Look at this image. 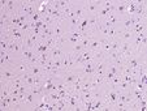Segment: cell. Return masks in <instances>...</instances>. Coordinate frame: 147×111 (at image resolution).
<instances>
[{
    "label": "cell",
    "mask_w": 147,
    "mask_h": 111,
    "mask_svg": "<svg viewBox=\"0 0 147 111\" xmlns=\"http://www.w3.org/2000/svg\"><path fill=\"white\" fill-rule=\"evenodd\" d=\"M16 76H18L16 73L13 67L11 65H4V67H0V80L1 81H5V82H11Z\"/></svg>",
    "instance_id": "obj_1"
},
{
    "label": "cell",
    "mask_w": 147,
    "mask_h": 111,
    "mask_svg": "<svg viewBox=\"0 0 147 111\" xmlns=\"http://www.w3.org/2000/svg\"><path fill=\"white\" fill-rule=\"evenodd\" d=\"M130 0H116V7H115V13L119 17L124 18L128 16V8Z\"/></svg>",
    "instance_id": "obj_2"
},
{
    "label": "cell",
    "mask_w": 147,
    "mask_h": 111,
    "mask_svg": "<svg viewBox=\"0 0 147 111\" xmlns=\"http://www.w3.org/2000/svg\"><path fill=\"white\" fill-rule=\"evenodd\" d=\"M102 7V0H85V8L87 14H96Z\"/></svg>",
    "instance_id": "obj_3"
},
{
    "label": "cell",
    "mask_w": 147,
    "mask_h": 111,
    "mask_svg": "<svg viewBox=\"0 0 147 111\" xmlns=\"http://www.w3.org/2000/svg\"><path fill=\"white\" fill-rule=\"evenodd\" d=\"M73 13L77 18H82L83 16H86V8H85V0H74L73 4Z\"/></svg>",
    "instance_id": "obj_4"
},
{
    "label": "cell",
    "mask_w": 147,
    "mask_h": 111,
    "mask_svg": "<svg viewBox=\"0 0 147 111\" xmlns=\"http://www.w3.org/2000/svg\"><path fill=\"white\" fill-rule=\"evenodd\" d=\"M78 77V73L76 72L74 69L73 71H67V72L63 73V76H61V78H63V81L65 82V85L68 86V88H70V86L74 84V81L77 80Z\"/></svg>",
    "instance_id": "obj_5"
},
{
    "label": "cell",
    "mask_w": 147,
    "mask_h": 111,
    "mask_svg": "<svg viewBox=\"0 0 147 111\" xmlns=\"http://www.w3.org/2000/svg\"><path fill=\"white\" fill-rule=\"evenodd\" d=\"M87 50H90L91 52L102 50V43H100V37L99 35H94V34H92L91 41H90V44H89V48H87Z\"/></svg>",
    "instance_id": "obj_6"
},
{
    "label": "cell",
    "mask_w": 147,
    "mask_h": 111,
    "mask_svg": "<svg viewBox=\"0 0 147 111\" xmlns=\"http://www.w3.org/2000/svg\"><path fill=\"white\" fill-rule=\"evenodd\" d=\"M14 71H16L17 75H24V73L29 72V68H30V65H29V63H26V61H24L22 59L18 61V63L16 64V65L13 67Z\"/></svg>",
    "instance_id": "obj_7"
},
{
    "label": "cell",
    "mask_w": 147,
    "mask_h": 111,
    "mask_svg": "<svg viewBox=\"0 0 147 111\" xmlns=\"http://www.w3.org/2000/svg\"><path fill=\"white\" fill-rule=\"evenodd\" d=\"M87 17H89V30L94 34L95 29L98 28V25H99L102 21L99 20V17H98L96 14H87Z\"/></svg>",
    "instance_id": "obj_8"
},
{
    "label": "cell",
    "mask_w": 147,
    "mask_h": 111,
    "mask_svg": "<svg viewBox=\"0 0 147 111\" xmlns=\"http://www.w3.org/2000/svg\"><path fill=\"white\" fill-rule=\"evenodd\" d=\"M77 31L80 33H85V31H89V17L83 16L82 18H80L78 21V26H77Z\"/></svg>",
    "instance_id": "obj_9"
},
{
    "label": "cell",
    "mask_w": 147,
    "mask_h": 111,
    "mask_svg": "<svg viewBox=\"0 0 147 111\" xmlns=\"http://www.w3.org/2000/svg\"><path fill=\"white\" fill-rule=\"evenodd\" d=\"M34 51H35V54H38V55H40V54H43V52H48V47L46 46V43L45 42H42V41H39L38 43L35 44V47H34Z\"/></svg>",
    "instance_id": "obj_10"
},
{
    "label": "cell",
    "mask_w": 147,
    "mask_h": 111,
    "mask_svg": "<svg viewBox=\"0 0 147 111\" xmlns=\"http://www.w3.org/2000/svg\"><path fill=\"white\" fill-rule=\"evenodd\" d=\"M69 51L73 54V55H78V54L83 52V51H86V48L83 47V44L81 43V42H78L77 44H74V46H72V47H70Z\"/></svg>",
    "instance_id": "obj_11"
},
{
    "label": "cell",
    "mask_w": 147,
    "mask_h": 111,
    "mask_svg": "<svg viewBox=\"0 0 147 111\" xmlns=\"http://www.w3.org/2000/svg\"><path fill=\"white\" fill-rule=\"evenodd\" d=\"M29 65H30V64H29ZM29 72H30L33 76H40V75H43V69H42V67L38 65V64H35V65H30V68H29Z\"/></svg>",
    "instance_id": "obj_12"
},
{
    "label": "cell",
    "mask_w": 147,
    "mask_h": 111,
    "mask_svg": "<svg viewBox=\"0 0 147 111\" xmlns=\"http://www.w3.org/2000/svg\"><path fill=\"white\" fill-rule=\"evenodd\" d=\"M107 58V54L104 52L103 50H99V51H95V52H92V59H94L95 61H99V60H103V59Z\"/></svg>",
    "instance_id": "obj_13"
},
{
    "label": "cell",
    "mask_w": 147,
    "mask_h": 111,
    "mask_svg": "<svg viewBox=\"0 0 147 111\" xmlns=\"http://www.w3.org/2000/svg\"><path fill=\"white\" fill-rule=\"evenodd\" d=\"M42 20H43V22H45V24H47V25L51 26V28H53V26H55L56 24L59 22V21H56V20H53L52 17L50 16V14H46V16H43V17H42Z\"/></svg>",
    "instance_id": "obj_14"
},
{
    "label": "cell",
    "mask_w": 147,
    "mask_h": 111,
    "mask_svg": "<svg viewBox=\"0 0 147 111\" xmlns=\"http://www.w3.org/2000/svg\"><path fill=\"white\" fill-rule=\"evenodd\" d=\"M129 50H133V44L131 42H121V46H120V52L124 54Z\"/></svg>",
    "instance_id": "obj_15"
},
{
    "label": "cell",
    "mask_w": 147,
    "mask_h": 111,
    "mask_svg": "<svg viewBox=\"0 0 147 111\" xmlns=\"http://www.w3.org/2000/svg\"><path fill=\"white\" fill-rule=\"evenodd\" d=\"M22 43H24V46H25L26 48H34V42H33V39H31L30 34H26Z\"/></svg>",
    "instance_id": "obj_16"
},
{
    "label": "cell",
    "mask_w": 147,
    "mask_h": 111,
    "mask_svg": "<svg viewBox=\"0 0 147 111\" xmlns=\"http://www.w3.org/2000/svg\"><path fill=\"white\" fill-rule=\"evenodd\" d=\"M120 46H121V41L119 37L111 41V51H120Z\"/></svg>",
    "instance_id": "obj_17"
},
{
    "label": "cell",
    "mask_w": 147,
    "mask_h": 111,
    "mask_svg": "<svg viewBox=\"0 0 147 111\" xmlns=\"http://www.w3.org/2000/svg\"><path fill=\"white\" fill-rule=\"evenodd\" d=\"M25 85H28L29 88H31V86H34V76L31 75L30 72H29V75H28V77H26V80H25Z\"/></svg>",
    "instance_id": "obj_18"
},
{
    "label": "cell",
    "mask_w": 147,
    "mask_h": 111,
    "mask_svg": "<svg viewBox=\"0 0 147 111\" xmlns=\"http://www.w3.org/2000/svg\"><path fill=\"white\" fill-rule=\"evenodd\" d=\"M0 110H1V111H7V110H11V107H9L8 102H7L5 99H0Z\"/></svg>",
    "instance_id": "obj_19"
},
{
    "label": "cell",
    "mask_w": 147,
    "mask_h": 111,
    "mask_svg": "<svg viewBox=\"0 0 147 111\" xmlns=\"http://www.w3.org/2000/svg\"><path fill=\"white\" fill-rule=\"evenodd\" d=\"M53 68H57V69H61V71H63V64H61V58L53 59ZM63 72H64V71H63Z\"/></svg>",
    "instance_id": "obj_20"
},
{
    "label": "cell",
    "mask_w": 147,
    "mask_h": 111,
    "mask_svg": "<svg viewBox=\"0 0 147 111\" xmlns=\"http://www.w3.org/2000/svg\"><path fill=\"white\" fill-rule=\"evenodd\" d=\"M121 80H122V77L121 76H113V78L111 80V82L109 84H112V85H117L119 86V84L121 82Z\"/></svg>",
    "instance_id": "obj_21"
},
{
    "label": "cell",
    "mask_w": 147,
    "mask_h": 111,
    "mask_svg": "<svg viewBox=\"0 0 147 111\" xmlns=\"http://www.w3.org/2000/svg\"><path fill=\"white\" fill-rule=\"evenodd\" d=\"M38 60H39V55L38 54H34V56L31 58V60L29 61V64H30V65H35V64H38Z\"/></svg>",
    "instance_id": "obj_22"
},
{
    "label": "cell",
    "mask_w": 147,
    "mask_h": 111,
    "mask_svg": "<svg viewBox=\"0 0 147 111\" xmlns=\"http://www.w3.org/2000/svg\"><path fill=\"white\" fill-rule=\"evenodd\" d=\"M18 94H20V90L17 88L11 89V95H18Z\"/></svg>",
    "instance_id": "obj_23"
}]
</instances>
